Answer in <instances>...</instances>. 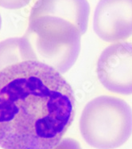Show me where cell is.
<instances>
[{
	"label": "cell",
	"mask_w": 132,
	"mask_h": 149,
	"mask_svg": "<svg viewBox=\"0 0 132 149\" xmlns=\"http://www.w3.org/2000/svg\"><path fill=\"white\" fill-rule=\"evenodd\" d=\"M35 60L30 43L25 36L0 42V70L21 61Z\"/></svg>",
	"instance_id": "7"
},
{
	"label": "cell",
	"mask_w": 132,
	"mask_h": 149,
	"mask_svg": "<svg viewBox=\"0 0 132 149\" xmlns=\"http://www.w3.org/2000/svg\"><path fill=\"white\" fill-rule=\"evenodd\" d=\"M53 149H82L79 143L73 139L62 140L57 146Z\"/></svg>",
	"instance_id": "9"
},
{
	"label": "cell",
	"mask_w": 132,
	"mask_h": 149,
	"mask_svg": "<svg viewBox=\"0 0 132 149\" xmlns=\"http://www.w3.org/2000/svg\"><path fill=\"white\" fill-rule=\"evenodd\" d=\"M70 85L54 68L35 60L0 70V147L53 149L73 121Z\"/></svg>",
	"instance_id": "1"
},
{
	"label": "cell",
	"mask_w": 132,
	"mask_h": 149,
	"mask_svg": "<svg viewBox=\"0 0 132 149\" xmlns=\"http://www.w3.org/2000/svg\"><path fill=\"white\" fill-rule=\"evenodd\" d=\"M89 15L88 0H37L31 9L29 18L38 16L63 18L76 26L84 34L88 29Z\"/></svg>",
	"instance_id": "6"
},
{
	"label": "cell",
	"mask_w": 132,
	"mask_h": 149,
	"mask_svg": "<svg viewBox=\"0 0 132 149\" xmlns=\"http://www.w3.org/2000/svg\"><path fill=\"white\" fill-rule=\"evenodd\" d=\"M1 25H2V18H1V15H0V28H1Z\"/></svg>",
	"instance_id": "10"
},
{
	"label": "cell",
	"mask_w": 132,
	"mask_h": 149,
	"mask_svg": "<svg viewBox=\"0 0 132 149\" xmlns=\"http://www.w3.org/2000/svg\"><path fill=\"white\" fill-rule=\"evenodd\" d=\"M81 35L79 29L67 20L38 16L29 18L24 36L30 43L36 61L65 73L78 58Z\"/></svg>",
	"instance_id": "2"
},
{
	"label": "cell",
	"mask_w": 132,
	"mask_h": 149,
	"mask_svg": "<svg viewBox=\"0 0 132 149\" xmlns=\"http://www.w3.org/2000/svg\"><path fill=\"white\" fill-rule=\"evenodd\" d=\"M80 131L85 142L95 148H117L131 136V108L116 97L94 98L82 112Z\"/></svg>",
	"instance_id": "3"
},
{
	"label": "cell",
	"mask_w": 132,
	"mask_h": 149,
	"mask_svg": "<svg viewBox=\"0 0 132 149\" xmlns=\"http://www.w3.org/2000/svg\"><path fill=\"white\" fill-rule=\"evenodd\" d=\"M97 36L108 42L132 36V0H100L93 17Z\"/></svg>",
	"instance_id": "5"
},
{
	"label": "cell",
	"mask_w": 132,
	"mask_h": 149,
	"mask_svg": "<svg viewBox=\"0 0 132 149\" xmlns=\"http://www.w3.org/2000/svg\"><path fill=\"white\" fill-rule=\"evenodd\" d=\"M31 0H0V6L10 10H16L27 6Z\"/></svg>",
	"instance_id": "8"
},
{
	"label": "cell",
	"mask_w": 132,
	"mask_h": 149,
	"mask_svg": "<svg viewBox=\"0 0 132 149\" xmlns=\"http://www.w3.org/2000/svg\"><path fill=\"white\" fill-rule=\"evenodd\" d=\"M97 77L108 91L132 94V43L121 42L106 47L96 65Z\"/></svg>",
	"instance_id": "4"
}]
</instances>
